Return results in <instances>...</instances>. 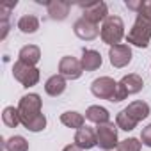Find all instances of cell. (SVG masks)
Here are the masks:
<instances>
[{
    "instance_id": "6da1fadb",
    "label": "cell",
    "mask_w": 151,
    "mask_h": 151,
    "mask_svg": "<svg viewBox=\"0 0 151 151\" xmlns=\"http://www.w3.org/2000/svg\"><path fill=\"white\" fill-rule=\"evenodd\" d=\"M126 41L133 46L146 48L151 41V0H144L142 7L137 13L135 23L130 29Z\"/></svg>"
},
{
    "instance_id": "7a4b0ae2",
    "label": "cell",
    "mask_w": 151,
    "mask_h": 151,
    "mask_svg": "<svg viewBox=\"0 0 151 151\" xmlns=\"http://www.w3.org/2000/svg\"><path fill=\"white\" fill-rule=\"evenodd\" d=\"M18 112H20V119H22V124L27 128L34 119H37L43 112H41V96L36 94V93H30V94H25L20 98V103H18Z\"/></svg>"
},
{
    "instance_id": "3957f363",
    "label": "cell",
    "mask_w": 151,
    "mask_h": 151,
    "mask_svg": "<svg viewBox=\"0 0 151 151\" xmlns=\"http://www.w3.org/2000/svg\"><path fill=\"white\" fill-rule=\"evenodd\" d=\"M103 43L110 45V46H116V45H121V39L124 37V23L119 16H114L110 14L105 22H103V27H101V32H100Z\"/></svg>"
},
{
    "instance_id": "277c9868",
    "label": "cell",
    "mask_w": 151,
    "mask_h": 151,
    "mask_svg": "<svg viewBox=\"0 0 151 151\" xmlns=\"http://www.w3.org/2000/svg\"><path fill=\"white\" fill-rule=\"evenodd\" d=\"M91 93L100 100H109L116 103L117 98V82L110 77H100L91 84Z\"/></svg>"
},
{
    "instance_id": "5b68a950",
    "label": "cell",
    "mask_w": 151,
    "mask_h": 151,
    "mask_svg": "<svg viewBox=\"0 0 151 151\" xmlns=\"http://www.w3.org/2000/svg\"><path fill=\"white\" fill-rule=\"evenodd\" d=\"M13 75H14V78L23 86V87H32L39 82V77H41V73L36 66H29L22 60H16L14 66H13Z\"/></svg>"
},
{
    "instance_id": "8992f818",
    "label": "cell",
    "mask_w": 151,
    "mask_h": 151,
    "mask_svg": "<svg viewBox=\"0 0 151 151\" xmlns=\"http://www.w3.org/2000/svg\"><path fill=\"white\" fill-rule=\"evenodd\" d=\"M96 140H98V146L105 151H110V149L117 147V144H119V140H117V124H114V123L98 124L96 126Z\"/></svg>"
},
{
    "instance_id": "52a82bcc",
    "label": "cell",
    "mask_w": 151,
    "mask_h": 151,
    "mask_svg": "<svg viewBox=\"0 0 151 151\" xmlns=\"http://www.w3.org/2000/svg\"><path fill=\"white\" fill-rule=\"evenodd\" d=\"M82 7V18L93 22V23H100V22H105L109 18V7L105 2H89V4H80Z\"/></svg>"
},
{
    "instance_id": "ba28073f",
    "label": "cell",
    "mask_w": 151,
    "mask_h": 151,
    "mask_svg": "<svg viewBox=\"0 0 151 151\" xmlns=\"http://www.w3.org/2000/svg\"><path fill=\"white\" fill-rule=\"evenodd\" d=\"M84 73V68H82V62L75 57H62L60 62H59V75H62L64 78H69V80H77L82 77Z\"/></svg>"
},
{
    "instance_id": "9c48e42d",
    "label": "cell",
    "mask_w": 151,
    "mask_h": 151,
    "mask_svg": "<svg viewBox=\"0 0 151 151\" xmlns=\"http://www.w3.org/2000/svg\"><path fill=\"white\" fill-rule=\"evenodd\" d=\"M109 59H110V64L114 68H124L132 62V48L130 45H116V46H110L109 50Z\"/></svg>"
},
{
    "instance_id": "30bf717a",
    "label": "cell",
    "mask_w": 151,
    "mask_h": 151,
    "mask_svg": "<svg viewBox=\"0 0 151 151\" xmlns=\"http://www.w3.org/2000/svg\"><path fill=\"white\" fill-rule=\"evenodd\" d=\"M73 32L77 34V37H80L84 41H93L94 37H98V34L101 30L98 29L96 23H93V22H89L86 18H78L73 25Z\"/></svg>"
},
{
    "instance_id": "8fae6325",
    "label": "cell",
    "mask_w": 151,
    "mask_h": 151,
    "mask_svg": "<svg viewBox=\"0 0 151 151\" xmlns=\"http://www.w3.org/2000/svg\"><path fill=\"white\" fill-rule=\"evenodd\" d=\"M96 144H98L96 130H93L89 126H84V128L77 130V133H75V146H78L80 149H91Z\"/></svg>"
},
{
    "instance_id": "7c38bea8",
    "label": "cell",
    "mask_w": 151,
    "mask_h": 151,
    "mask_svg": "<svg viewBox=\"0 0 151 151\" xmlns=\"http://www.w3.org/2000/svg\"><path fill=\"white\" fill-rule=\"evenodd\" d=\"M46 9H48V16L52 20L62 22V20L68 18L69 9H71V4L69 2H64V0H52V2H46Z\"/></svg>"
},
{
    "instance_id": "4fadbf2b",
    "label": "cell",
    "mask_w": 151,
    "mask_h": 151,
    "mask_svg": "<svg viewBox=\"0 0 151 151\" xmlns=\"http://www.w3.org/2000/svg\"><path fill=\"white\" fill-rule=\"evenodd\" d=\"M119 86H121V87L126 91V94L130 96V94H137V93L142 91V87H144V80H142L140 75H137V73H130V75H126V77H123V78L119 80Z\"/></svg>"
},
{
    "instance_id": "5bb4252c",
    "label": "cell",
    "mask_w": 151,
    "mask_h": 151,
    "mask_svg": "<svg viewBox=\"0 0 151 151\" xmlns=\"http://www.w3.org/2000/svg\"><path fill=\"white\" fill-rule=\"evenodd\" d=\"M80 62H82L84 71H96V69L101 66L103 59H101V53L96 52V50H84Z\"/></svg>"
},
{
    "instance_id": "9a60e30c",
    "label": "cell",
    "mask_w": 151,
    "mask_h": 151,
    "mask_svg": "<svg viewBox=\"0 0 151 151\" xmlns=\"http://www.w3.org/2000/svg\"><path fill=\"white\" fill-rule=\"evenodd\" d=\"M124 112L133 119V121H142V119H146L147 116H149V105L146 103V101H140V100H137V101H132L126 109H124Z\"/></svg>"
},
{
    "instance_id": "2e32d148",
    "label": "cell",
    "mask_w": 151,
    "mask_h": 151,
    "mask_svg": "<svg viewBox=\"0 0 151 151\" xmlns=\"http://www.w3.org/2000/svg\"><path fill=\"white\" fill-rule=\"evenodd\" d=\"M45 91H46V94H50V96H53V98L60 96V94L66 91V78L62 77V75H53V77H50V78L46 80Z\"/></svg>"
},
{
    "instance_id": "e0dca14e",
    "label": "cell",
    "mask_w": 151,
    "mask_h": 151,
    "mask_svg": "<svg viewBox=\"0 0 151 151\" xmlns=\"http://www.w3.org/2000/svg\"><path fill=\"white\" fill-rule=\"evenodd\" d=\"M41 59V50L36 46V45H25L20 53H18V60L29 64V66H36Z\"/></svg>"
},
{
    "instance_id": "ac0fdd59",
    "label": "cell",
    "mask_w": 151,
    "mask_h": 151,
    "mask_svg": "<svg viewBox=\"0 0 151 151\" xmlns=\"http://www.w3.org/2000/svg\"><path fill=\"white\" fill-rule=\"evenodd\" d=\"M86 117L94 123V124H105V123H110V114L105 107H100V105H91L87 110H86Z\"/></svg>"
},
{
    "instance_id": "d6986e66",
    "label": "cell",
    "mask_w": 151,
    "mask_h": 151,
    "mask_svg": "<svg viewBox=\"0 0 151 151\" xmlns=\"http://www.w3.org/2000/svg\"><path fill=\"white\" fill-rule=\"evenodd\" d=\"M60 123L68 128H84V123H86V117L80 114V112H75V110H68L64 114H60Z\"/></svg>"
},
{
    "instance_id": "ffe728a7",
    "label": "cell",
    "mask_w": 151,
    "mask_h": 151,
    "mask_svg": "<svg viewBox=\"0 0 151 151\" xmlns=\"http://www.w3.org/2000/svg\"><path fill=\"white\" fill-rule=\"evenodd\" d=\"M18 29L23 34H34L39 29V20L34 14H25V16H22L18 20Z\"/></svg>"
},
{
    "instance_id": "44dd1931",
    "label": "cell",
    "mask_w": 151,
    "mask_h": 151,
    "mask_svg": "<svg viewBox=\"0 0 151 151\" xmlns=\"http://www.w3.org/2000/svg\"><path fill=\"white\" fill-rule=\"evenodd\" d=\"M2 121L6 126L9 128H16L18 124H22V119H20V112H18V107H6L4 112H2Z\"/></svg>"
},
{
    "instance_id": "7402d4cb",
    "label": "cell",
    "mask_w": 151,
    "mask_h": 151,
    "mask_svg": "<svg viewBox=\"0 0 151 151\" xmlns=\"http://www.w3.org/2000/svg\"><path fill=\"white\" fill-rule=\"evenodd\" d=\"M4 147L6 151H29V142L22 135H13L4 142Z\"/></svg>"
},
{
    "instance_id": "603a6c76",
    "label": "cell",
    "mask_w": 151,
    "mask_h": 151,
    "mask_svg": "<svg viewBox=\"0 0 151 151\" xmlns=\"http://www.w3.org/2000/svg\"><path fill=\"white\" fill-rule=\"evenodd\" d=\"M116 124H117V128H121V130H124V132H132V130L137 126V121H133L124 110H121V112L116 116Z\"/></svg>"
},
{
    "instance_id": "cb8c5ba5",
    "label": "cell",
    "mask_w": 151,
    "mask_h": 151,
    "mask_svg": "<svg viewBox=\"0 0 151 151\" xmlns=\"http://www.w3.org/2000/svg\"><path fill=\"white\" fill-rule=\"evenodd\" d=\"M140 147H142V142L135 137H130V139L121 140L116 149L117 151H140Z\"/></svg>"
},
{
    "instance_id": "d4e9b609",
    "label": "cell",
    "mask_w": 151,
    "mask_h": 151,
    "mask_svg": "<svg viewBox=\"0 0 151 151\" xmlns=\"http://www.w3.org/2000/svg\"><path fill=\"white\" fill-rule=\"evenodd\" d=\"M16 7V0H9V2H2L0 4V22H7L11 11Z\"/></svg>"
},
{
    "instance_id": "484cf974",
    "label": "cell",
    "mask_w": 151,
    "mask_h": 151,
    "mask_svg": "<svg viewBox=\"0 0 151 151\" xmlns=\"http://www.w3.org/2000/svg\"><path fill=\"white\" fill-rule=\"evenodd\" d=\"M45 126H46V117H45V114H41L37 119H34V121L27 126V130H30V132H41Z\"/></svg>"
},
{
    "instance_id": "4316f807",
    "label": "cell",
    "mask_w": 151,
    "mask_h": 151,
    "mask_svg": "<svg viewBox=\"0 0 151 151\" xmlns=\"http://www.w3.org/2000/svg\"><path fill=\"white\" fill-rule=\"evenodd\" d=\"M140 142H142L144 146L151 147V123H149L146 128H142V133H140Z\"/></svg>"
},
{
    "instance_id": "83f0119b",
    "label": "cell",
    "mask_w": 151,
    "mask_h": 151,
    "mask_svg": "<svg viewBox=\"0 0 151 151\" xmlns=\"http://www.w3.org/2000/svg\"><path fill=\"white\" fill-rule=\"evenodd\" d=\"M142 2H144V0H126V7L128 9H132V11H137L139 13V9L142 7Z\"/></svg>"
},
{
    "instance_id": "f1b7e54d",
    "label": "cell",
    "mask_w": 151,
    "mask_h": 151,
    "mask_svg": "<svg viewBox=\"0 0 151 151\" xmlns=\"http://www.w3.org/2000/svg\"><path fill=\"white\" fill-rule=\"evenodd\" d=\"M0 27H2L0 39H6V36H7V32H9V22H0Z\"/></svg>"
},
{
    "instance_id": "f546056e",
    "label": "cell",
    "mask_w": 151,
    "mask_h": 151,
    "mask_svg": "<svg viewBox=\"0 0 151 151\" xmlns=\"http://www.w3.org/2000/svg\"><path fill=\"white\" fill-rule=\"evenodd\" d=\"M62 151H82V149H80L78 146H75V144H69V146H66Z\"/></svg>"
}]
</instances>
